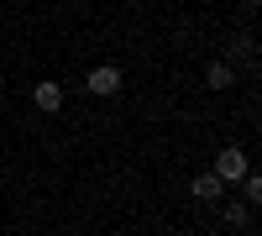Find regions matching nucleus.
I'll return each instance as SVG.
<instances>
[{
	"instance_id": "obj_7",
	"label": "nucleus",
	"mask_w": 262,
	"mask_h": 236,
	"mask_svg": "<svg viewBox=\"0 0 262 236\" xmlns=\"http://www.w3.org/2000/svg\"><path fill=\"white\" fill-rule=\"evenodd\" d=\"M247 216H252L247 205H226V226H247Z\"/></svg>"
},
{
	"instance_id": "obj_6",
	"label": "nucleus",
	"mask_w": 262,
	"mask_h": 236,
	"mask_svg": "<svg viewBox=\"0 0 262 236\" xmlns=\"http://www.w3.org/2000/svg\"><path fill=\"white\" fill-rule=\"evenodd\" d=\"M242 189H247V205H257V200H262V179H257V174H247V179H242Z\"/></svg>"
},
{
	"instance_id": "obj_1",
	"label": "nucleus",
	"mask_w": 262,
	"mask_h": 236,
	"mask_svg": "<svg viewBox=\"0 0 262 236\" xmlns=\"http://www.w3.org/2000/svg\"><path fill=\"white\" fill-rule=\"evenodd\" d=\"M210 174L221 179V184H242V179L252 174V168H247V153H242V147H226V153L215 158V168H210Z\"/></svg>"
},
{
	"instance_id": "obj_4",
	"label": "nucleus",
	"mask_w": 262,
	"mask_h": 236,
	"mask_svg": "<svg viewBox=\"0 0 262 236\" xmlns=\"http://www.w3.org/2000/svg\"><path fill=\"white\" fill-rule=\"evenodd\" d=\"M189 189H194V200H221V189H226V184L215 179V174H200V179H194Z\"/></svg>"
},
{
	"instance_id": "obj_2",
	"label": "nucleus",
	"mask_w": 262,
	"mask_h": 236,
	"mask_svg": "<svg viewBox=\"0 0 262 236\" xmlns=\"http://www.w3.org/2000/svg\"><path fill=\"white\" fill-rule=\"evenodd\" d=\"M32 100H37V111H48V116H53V111H63V90H58L53 79H42L37 90H32Z\"/></svg>"
},
{
	"instance_id": "obj_3",
	"label": "nucleus",
	"mask_w": 262,
	"mask_h": 236,
	"mask_svg": "<svg viewBox=\"0 0 262 236\" xmlns=\"http://www.w3.org/2000/svg\"><path fill=\"white\" fill-rule=\"evenodd\" d=\"M116 90H121V69H111V63H105V69L90 74V95H116Z\"/></svg>"
},
{
	"instance_id": "obj_5",
	"label": "nucleus",
	"mask_w": 262,
	"mask_h": 236,
	"mask_svg": "<svg viewBox=\"0 0 262 236\" xmlns=\"http://www.w3.org/2000/svg\"><path fill=\"white\" fill-rule=\"evenodd\" d=\"M231 79H236V74H231V63H210V74H205V84H210V90H226Z\"/></svg>"
}]
</instances>
